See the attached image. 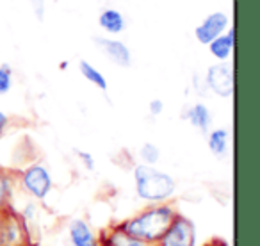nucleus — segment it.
Instances as JSON below:
<instances>
[{
	"label": "nucleus",
	"instance_id": "2eb2a0df",
	"mask_svg": "<svg viewBox=\"0 0 260 246\" xmlns=\"http://www.w3.org/2000/svg\"><path fill=\"white\" fill-rule=\"evenodd\" d=\"M228 143H230V132L226 129H214L207 134V145L214 157H224L228 153Z\"/></svg>",
	"mask_w": 260,
	"mask_h": 246
},
{
	"label": "nucleus",
	"instance_id": "f8f14e48",
	"mask_svg": "<svg viewBox=\"0 0 260 246\" xmlns=\"http://www.w3.org/2000/svg\"><path fill=\"white\" fill-rule=\"evenodd\" d=\"M184 118L191 123L192 127L198 129L202 134H209L210 125H212V114H210V109L205 104L198 102V104L191 105V107L185 111Z\"/></svg>",
	"mask_w": 260,
	"mask_h": 246
},
{
	"label": "nucleus",
	"instance_id": "b1692460",
	"mask_svg": "<svg viewBox=\"0 0 260 246\" xmlns=\"http://www.w3.org/2000/svg\"><path fill=\"white\" fill-rule=\"evenodd\" d=\"M203 246H228V242L224 241V239H221V237H217V235H216V237H210Z\"/></svg>",
	"mask_w": 260,
	"mask_h": 246
},
{
	"label": "nucleus",
	"instance_id": "7ed1b4c3",
	"mask_svg": "<svg viewBox=\"0 0 260 246\" xmlns=\"http://www.w3.org/2000/svg\"><path fill=\"white\" fill-rule=\"evenodd\" d=\"M0 246H34L25 216L13 205L0 209Z\"/></svg>",
	"mask_w": 260,
	"mask_h": 246
},
{
	"label": "nucleus",
	"instance_id": "a211bd4d",
	"mask_svg": "<svg viewBox=\"0 0 260 246\" xmlns=\"http://www.w3.org/2000/svg\"><path fill=\"white\" fill-rule=\"evenodd\" d=\"M139 157H141L143 164H150V166H155L160 159V150L155 143H145L139 150Z\"/></svg>",
	"mask_w": 260,
	"mask_h": 246
},
{
	"label": "nucleus",
	"instance_id": "39448f33",
	"mask_svg": "<svg viewBox=\"0 0 260 246\" xmlns=\"http://www.w3.org/2000/svg\"><path fill=\"white\" fill-rule=\"evenodd\" d=\"M205 82L210 93L221 98H230L234 95V66L228 61H217L207 68Z\"/></svg>",
	"mask_w": 260,
	"mask_h": 246
},
{
	"label": "nucleus",
	"instance_id": "9b49d317",
	"mask_svg": "<svg viewBox=\"0 0 260 246\" xmlns=\"http://www.w3.org/2000/svg\"><path fill=\"white\" fill-rule=\"evenodd\" d=\"M234 45H235V29L228 27L221 36L214 38L207 47L209 52L216 61H228L234 54Z\"/></svg>",
	"mask_w": 260,
	"mask_h": 246
},
{
	"label": "nucleus",
	"instance_id": "5701e85b",
	"mask_svg": "<svg viewBox=\"0 0 260 246\" xmlns=\"http://www.w3.org/2000/svg\"><path fill=\"white\" fill-rule=\"evenodd\" d=\"M8 125H9V116L6 114L4 111H0V138H2V134L6 132Z\"/></svg>",
	"mask_w": 260,
	"mask_h": 246
},
{
	"label": "nucleus",
	"instance_id": "a878e982",
	"mask_svg": "<svg viewBox=\"0 0 260 246\" xmlns=\"http://www.w3.org/2000/svg\"><path fill=\"white\" fill-rule=\"evenodd\" d=\"M98 246H100V244H98Z\"/></svg>",
	"mask_w": 260,
	"mask_h": 246
},
{
	"label": "nucleus",
	"instance_id": "6e6552de",
	"mask_svg": "<svg viewBox=\"0 0 260 246\" xmlns=\"http://www.w3.org/2000/svg\"><path fill=\"white\" fill-rule=\"evenodd\" d=\"M230 27V16L224 11H212L194 27V40L200 45H209L214 38L221 36Z\"/></svg>",
	"mask_w": 260,
	"mask_h": 246
},
{
	"label": "nucleus",
	"instance_id": "4be33fe9",
	"mask_svg": "<svg viewBox=\"0 0 260 246\" xmlns=\"http://www.w3.org/2000/svg\"><path fill=\"white\" fill-rule=\"evenodd\" d=\"M164 111V102L160 100V98H153V100H150L148 104V112L152 116H160Z\"/></svg>",
	"mask_w": 260,
	"mask_h": 246
},
{
	"label": "nucleus",
	"instance_id": "f3484780",
	"mask_svg": "<svg viewBox=\"0 0 260 246\" xmlns=\"http://www.w3.org/2000/svg\"><path fill=\"white\" fill-rule=\"evenodd\" d=\"M13 66L9 63H0V97L8 95L13 89Z\"/></svg>",
	"mask_w": 260,
	"mask_h": 246
},
{
	"label": "nucleus",
	"instance_id": "20e7f679",
	"mask_svg": "<svg viewBox=\"0 0 260 246\" xmlns=\"http://www.w3.org/2000/svg\"><path fill=\"white\" fill-rule=\"evenodd\" d=\"M18 177L23 191L36 200H45L52 191V175L43 164H30L29 168L20 171Z\"/></svg>",
	"mask_w": 260,
	"mask_h": 246
},
{
	"label": "nucleus",
	"instance_id": "0eeeda50",
	"mask_svg": "<svg viewBox=\"0 0 260 246\" xmlns=\"http://www.w3.org/2000/svg\"><path fill=\"white\" fill-rule=\"evenodd\" d=\"M93 43L112 65L119 66V68L132 66V52L126 47L125 41L118 40V36H94Z\"/></svg>",
	"mask_w": 260,
	"mask_h": 246
},
{
	"label": "nucleus",
	"instance_id": "dca6fc26",
	"mask_svg": "<svg viewBox=\"0 0 260 246\" xmlns=\"http://www.w3.org/2000/svg\"><path fill=\"white\" fill-rule=\"evenodd\" d=\"M79 73L82 75V79H86L89 84H93L96 89L104 91V93L109 89V82H107V79H105V75L94 65L86 61V59H80L79 61Z\"/></svg>",
	"mask_w": 260,
	"mask_h": 246
},
{
	"label": "nucleus",
	"instance_id": "393cba45",
	"mask_svg": "<svg viewBox=\"0 0 260 246\" xmlns=\"http://www.w3.org/2000/svg\"><path fill=\"white\" fill-rule=\"evenodd\" d=\"M68 65H70L68 61H62L61 65H59V68H61V70H66V68H68Z\"/></svg>",
	"mask_w": 260,
	"mask_h": 246
},
{
	"label": "nucleus",
	"instance_id": "9d476101",
	"mask_svg": "<svg viewBox=\"0 0 260 246\" xmlns=\"http://www.w3.org/2000/svg\"><path fill=\"white\" fill-rule=\"evenodd\" d=\"M98 27L105 36H119L126 29V18L119 9L105 8L98 15Z\"/></svg>",
	"mask_w": 260,
	"mask_h": 246
},
{
	"label": "nucleus",
	"instance_id": "ddd939ff",
	"mask_svg": "<svg viewBox=\"0 0 260 246\" xmlns=\"http://www.w3.org/2000/svg\"><path fill=\"white\" fill-rule=\"evenodd\" d=\"M70 239L73 246H98V235L84 220H73L70 223Z\"/></svg>",
	"mask_w": 260,
	"mask_h": 246
},
{
	"label": "nucleus",
	"instance_id": "f03ea898",
	"mask_svg": "<svg viewBox=\"0 0 260 246\" xmlns=\"http://www.w3.org/2000/svg\"><path fill=\"white\" fill-rule=\"evenodd\" d=\"M134 182L138 196L148 203L171 200L177 189V182L171 175L143 163L134 168Z\"/></svg>",
	"mask_w": 260,
	"mask_h": 246
},
{
	"label": "nucleus",
	"instance_id": "6ab92c4d",
	"mask_svg": "<svg viewBox=\"0 0 260 246\" xmlns=\"http://www.w3.org/2000/svg\"><path fill=\"white\" fill-rule=\"evenodd\" d=\"M29 4L38 22H43L47 16V0H29Z\"/></svg>",
	"mask_w": 260,
	"mask_h": 246
},
{
	"label": "nucleus",
	"instance_id": "f257e3e1",
	"mask_svg": "<svg viewBox=\"0 0 260 246\" xmlns=\"http://www.w3.org/2000/svg\"><path fill=\"white\" fill-rule=\"evenodd\" d=\"M178 214L177 203L166 200V202L148 203L145 209L136 212L134 216L119 221V227L130 235L148 242V244H157L160 241L170 225L173 223L175 216Z\"/></svg>",
	"mask_w": 260,
	"mask_h": 246
},
{
	"label": "nucleus",
	"instance_id": "aec40b11",
	"mask_svg": "<svg viewBox=\"0 0 260 246\" xmlns=\"http://www.w3.org/2000/svg\"><path fill=\"white\" fill-rule=\"evenodd\" d=\"M192 86H194L196 93L202 97V95H207L209 93V87H207V82H205V77L200 75V73H194L192 75Z\"/></svg>",
	"mask_w": 260,
	"mask_h": 246
},
{
	"label": "nucleus",
	"instance_id": "1a4fd4ad",
	"mask_svg": "<svg viewBox=\"0 0 260 246\" xmlns=\"http://www.w3.org/2000/svg\"><path fill=\"white\" fill-rule=\"evenodd\" d=\"M98 244L100 246H155L148 244V242L141 241V239L130 235L128 232H125L119 223H111L105 228L100 230L98 235Z\"/></svg>",
	"mask_w": 260,
	"mask_h": 246
},
{
	"label": "nucleus",
	"instance_id": "423d86ee",
	"mask_svg": "<svg viewBox=\"0 0 260 246\" xmlns=\"http://www.w3.org/2000/svg\"><path fill=\"white\" fill-rule=\"evenodd\" d=\"M196 242V228L194 223L187 216L178 212L173 223L160 237L157 246H194Z\"/></svg>",
	"mask_w": 260,
	"mask_h": 246
},
{
	"label": "nucleus",
	"instance_id": "412c9836",
	"mask_svg": "<svg viewBox=\"0 0 260 246\" xmlns=\"http://www.w3.org/2000/svg\"><path fill=\"white\" fill-rule=\"evenodd\" d=\"M77 157L80 159V163L86 166V170H89V171H93L94 170V157L91 156L89 152H84V150H77Z\"/></svg>",
	"mask_w": 260,
	"mask_h": 246
},
{
	"label": "nucleus",
	"instance_id": "4468645a",
	"mask_svg": "<svg viewBox=\"0 0 260 246\" xmlns=\"http://www.w3.org/2000/svg\"><path fill=\"white\" fill-rule=\"evenodd\" d=\"M16 180H18V173L8 170V168H0V209L13 205L11 202Z\"/></svg>",
	"mask_w": 260,
	"mask_h": 246
},
{
	"label": "nucleus",
	"instance_id": "bb28decb",
	"mask_svg": "<svg viewBox=\"0 0 260 246\" xmlns=\"http://www.w3.org/2000/svg\"><path fill=\"white\" fill-rule=\"evenodd\" d=\"M155 246H157V244H155Z\"/></svg>",
	"mask_w": 260,
	"mask_h": 246
}]
</instances>
